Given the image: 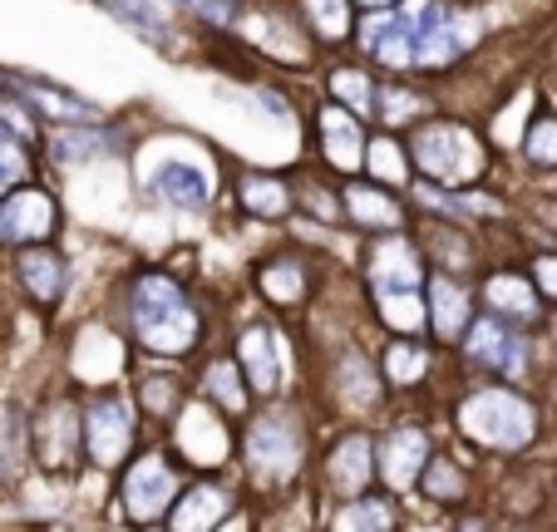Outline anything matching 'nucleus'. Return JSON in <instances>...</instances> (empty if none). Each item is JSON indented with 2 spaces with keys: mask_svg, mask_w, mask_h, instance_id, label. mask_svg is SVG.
I'll list each match as a JSON object with an SVG mask.
<instances>
[{
  "mask_svg": "<svg viewBox=\"0 0 557 532\" xmlns=\"http://www.w3.org/2000/svg\"><path fill=\"white\" fill-rule=\"evenodd\" d=\"M134 325L144 335L148 350H188L193 335H198V316L183 301V292L169 282V276H144L134 292Z\"/></svg>",
  "mask_w": 557,
  "mask_h": 532,
  "instance_id": "f257e3e1",
  "label": "nucleus"
},
{
  "mask_svg": "<svg viewBox=\"0 0 557 532\" xmlns=\"http://www.w3.org/2000/svg\"><path fill=\"white\" fill-rule=\"evenodd\" d=\"M463 434L479 438V444H494V449H518L533 438V409L518 395H504V389H484L463 405Z\"/></svg>",
  "mask_w": 557,
  "mask_h": 532,
  "instance_id": "f03ea898",
  "label": "nucleus"
},
{
  "mask_svg": "<svg viewBox=\"0 0 557 532\" xmlns=\"http://www.w3.org/2000/svg\"><path fill=\"white\" fill-rule=\"evenodd\" d=\"M414 158H420V168L430 177H440V183H469V177L479 173V163H484V158H479V144L454 124L424 128L420 144H414Z\"/></svg>",
  "mask_w": 557,
  "mask_h": 532,
  "instance_id": "7ed1b4c3",
  "label": "nucleus"
},
{
  "mask_svg": "<svg viewBox=\"0 0 557 532\" xmlns=\"http://www.w3.org/2000/svg\"><path fill=\"white\" fill-rule=\"evenodd\" d=\"M424 11H430V0H410L405 11L366 21V30H360L366 50H375L385 64H410L414 60V30H420V15Z\"/></svg>",
  "mask_w": 557,
  "mask_h": 532,
  "instance_id": "20e7f679",
  "label": "nucleus"
},
{
  "mask_svg": "<svg viewBox=\"0 0 557 532\" xmlns=\"http://www.w3.org/2000/svg\"><path fill=\"white\" fill-rule=\"evenodd\" d=\"M134 438V415H128L124 399H99L95 409L85 415V444H89V459L95 463H119Z\"/></svg>",
  "mask_w": 557,
  "mask_h": 532,
  "instance_id": "39448f33",
  "label": "nucleus"
},
{
  "mask_svg": "<svg viewBox=\"0 0 557 532\" xmlns=\"http://www.w3.org/2000/svg\"><path fill=\"white\" fill-rule=\"evenodd\" d=\"M54 227V202L45 193H11L0 202V242H40Z\"/></svg>",
  "mask_w": 557,
  "mask_h": 532,
  "instance_id": "423d86ee",
  "label": "nucleus"
},
{
  "mask_svg": "<svg viewBox=\"0 0 557 532\" xmlns=\"http://www.w3.org/2000/svg\"><path fill=\"white\" fill-rule=\"evenodd\" d=\"M173 473L163 469V459H144V463H134L128 469V479H124V498H128V512H134L138 522H148V518H158L163 512V503H173Z\"/></svg>",
  "mask_w": 557,
  "mask_h": 532,
  "instance_id": "0eeeda50",
  "label": "nucleus"
},
{
  "mask_svg": "<svg viewBox=\"0 0 557 532\" xmlns=\"http://www.w3.org/2000/svg\"><path fill=\"white\" fill-rule=\"evenodd\" d=\"M247 454H252V463L262 473H292L296 463V434L282 424V419H262V424L247 434Z\"/></svg>",
  "mask_w": 557,
  "mask_h": 532,
  "instance_id": "6e6552de",
  "label": "nucleus"
},
{
  "mask_svg": "<svg viewBox=\"0 0 557 532\" xmlns=\"http://www.w3.org/2000/svg\"><path fill=\"white\" fill-rule=\"evenodd\" d=\"M153 193L158 198H169L173 208H202V202H208V173L193 168V163L169 158L163 168H153Z\"/></svg>",
  "mask_w": 557,
  "mask_h": 532,
  "instance_id": "1a4fd4ad",
  "label": "nucleus"
},
{
  "mask_svg": "<svg viewBox=\"0 0 557 532\" xmlns=\"http://www.w3.org/2000/svg\"><path fill=\"white\" fill-rule=\"evenodd\" d=\"M243 366H247V375H252L257 389L282 385V345L272 341V331H247L243 335Z\"/></svg>",
  "mask_w": 557,
  "mask_h": 532,
  "instance_id": "9d476101",
  "label": "nucleus"
},
{
  "mask_svg": "<svg viewBox=\"0 0 557 532\" xmlns=\"http://www.w3.org/2000/svg\"><path fill=\"white\" fill-rule=\"evenodd\" d=\"M424 463V434L420 429H400V434H389L385 444V479L395 483V488H410L414 473H420Z\"/></svg>",
  "mask_w": 557,
  "mask_h": 532,
  "instance_id": "9b49d317",
  "label": "nucleus"
},
{
  "mask_svg": "<svg viewBox=\"0 0 557 532\" xmlns=\"http://www.w3.org/2000/svg\"><path fill=\"white\" fill-rule=\"evenodd\" d=\"M321 134H326V153L336 168H360V124L346 109H326L321 114Z\"/></svg>",
  "mask_w": 557,
  "mask_h": 532,
  "instance_id": "f8f14e48",
  "label": "nucleus"
},
{
  "mask_svg": "<svg viewBox=\"0 0 557 532\" xmlns=\"http://www.w3.org/2000/svg\"><path fill=\"white\" fill-rule=\"evenodd\" d=\"M375 282L385 286V292H405V286L420 282V267H414L410 242H385V247L375 251Z\"/></svg>",
  "mask_w": 557,
  "mask_h": 532,
  "instance_id": "ddd939ff",
  "label": "nucleus"
},
{
  "mask_svg": "<svg viewBox=\"0 0 557 532\" xmlns=\"http://www.w3.org/2000/svg\"><path fill=\"white\" fill-rule=\"evenodd\" d=\"M183 449L202 463H218L222 449H227V438H222V429L212 424L202 409H188V415H183Z\"/></svg>",
  "mask_w": 557,
  "mask_h": 532,
  "instance_id": "4468645a",
  "label": "nucleus"
},
{
  "mask_svg": "<svg viewBox=\"0 0 557 532\" xmlns=\"http://www.w3.org/2000/svg\"><path fill=\"white\" fill-rule=\"evenodd\" d=\"M469 350H473V360H484V366L518 370V350H513V341L504 335V325H498V321H479V325H473Z\"/></svg>",
  "mask_w": 557,
  "mask_h": 532,
  "instance_id": "2eb2a0df",
  "label": "nucleus"
},
{
  "mask_svg": "<svg viewBox=\"0 0 557 532\" xmlns=\"http://www.w3.org/2000/svg\"><path fill=\"white\" fill-rule=\"evenodd\" d=\"M430 301H434V331H440V335H459L463 321H469V301H463L459 286L444 282V276H434Z\"/></svg>",
  "mask_w": 557,
  "mask_h": 532,
  "instance_id": "dca6fc26",
  "label": "nucleus"
},
{
  "mask_svg": "<svg viewBox=\"0 0 557 532\" xmlns=\"http://www.w3.org/2000/svg\"><path fill=\"white\" fill-rule=\"evenodd\" d=\"M21 276H25V286H30L40 301H54L60 286H64V267H60V257H50V251H25Z\"/></svg>",
  "mask_w": 557,
  "mask_h": 532,
  "instance_id": "f3484780",
  "label": "nucleus"
},
{
  "mask_svg": "<svg viewBox=\"0 0 557 532\" xmlns=\"http://www.w3.org/2000/svg\"><path fill=\"white\" fill-rule=\"evenodd\" d=\"M331 479L341 483L346 493H360L370 479V444L366 438H346L336 449V463H331Z\"/></svg>",
  "mask_w": 557,
  "mask_h": 532,
  "instance_id": "a211bd4d",
  "label": "nucleus"
},
{
  "mask_svg": "<svg viewBox=\"0 0 557 532\" xmlns=\"http://www.w3.org/2000/svg\"><path fill=\"white\" fill-rule=\"evenodd\" d=\"M222 518V493L218 488H198L183 498V508H173V522L178 528H212Z\"/></svg>",
  "mask_w": 557,
  "mask_h": 532,
  "instance_id": "6ab92c4d",
  "label": "nucleus"
},
{
  "mask_svg": "<svg viewBox=\"0 0 557 532\" xmlns=\"http://www.w3.org/2000/svg\"><path fill=\"white\" fill-rule=\"evenodd\" d=\"M346 202L366 227H395V222H400V208H395L389 198H380V193H370V188H350Z\"/></svg>",
  "mask_w": 557,
  "mask_h": 532,
  "instance_id": "aec40b11",
  "label": "nucleus"
},
{
  "mask_svg": "<svg viewBox=\"0 0 557 532\" xmlns=\"http://www.w3.org/2000/svg\"><path fill=\"white\" fill-rule=\"evenodd\" d=\"M488 301H494L498 311H508V316H533L537 311L533 286L518 282V276H494V282H488Z\"/></svg>",
  "mask_w": 557,
  "mask_h": 532,
  "instance_id": "412c9836",
  "label": "nucleus"
},
{
  "mask_svg": "<svg viewBox=\"0 0 557 532\" xmlns=\"http://www.w3.org/2000/svg\"><path fill=\"white\" fill-rule=\"evenodd\" d=\"M243 208L247 212H282L286 208V188L276 177H247L243 183Z\"/></svg>",
  "mask_w": 557,
  "mask_h": 532,
  "instance_id": "4be33fe9",
  "label": "nucleus"
},
{
  "mask_svg": "<svg viewBox=\"0 0 557 532\" xmlns=\"http://www.w3.org/2000/svg\"><path fill=\"white\" fill-rule=\"evenodd\" d=\"M366 158H370V173L385 177V183H400V177H405V153L389 144V138H375Z\"/></svg>",
  "mask_w": 557,
  "mask_h": 532,
  "instance_id": "5701e85b",
  "label": "nucleus"
},
{
  "mask_svg": "<svg viewBox=\"0 0 557 532\" xmlns=\"http://www.w3.org/2000/svg\"><path fill=\"white\" fill-rule=\"evenodd\" d=\"M262 292L272 296V301H296V296H301V272H296L292 261L267 267V272H262Z\"/></svg>",
  "mask_w": 557,
  "mask_h": 532,
  "instance_id": "b1692460",
  "label": "nucleus"
},
{
  "mask_svg": "<svg viewBox=\"0 0 557 532\" xmlns=\"http://www.w3.org/2000/svg\"><path fill=\"white\" fill-rule=\"evenodd\" d=\"M385 321L400 325V331H414V325H420V301H414L410 286H405V292H385Z\"/></svg>",
  "mask_w": 557,
  "mask_h": 532,
  "instance_id": "393cba45",
  "label": "nucleus"
},
{
  "mask_svg": "<svg viewBox=\"0 0 557 532\" xmlns=\"http://www.w3.org/2000/svg\"><path fill=\"white\" fill-rule=\"evenodd\" d=\"M311 21L321 25V30H326L331 40H341V35L350 30V21H346V0H311Z\"/></svg>",
  "mask_w": 557,
  "mask_h": 532,
  "instance_id": "a878e982",
  "label": "nucleus"
},
{
  "mask_svg": "<svg viewBox=\"0 0 557 532\" xmlns=\"http://www.w3.org/2000/svg\"><path fill=\"white\" fill-rule=\"evenodd\" d=\"M385 366H389V375L400 380V385H410V380H420V375H424V355L414 350V345H395Z\"/></svg>",
  "mask_w": 557,
  "mask_h": 532,
  "instance_id": "bb28decb",
  "label": "nucleus"
},
{
  "mask_svg": "<svg viewBox=\"0 0 557 532\" xmlns=\"http://www.w3.org/2000/svg\"><path fill=\"white\" fill-rule=\"evenodd\" d=\"M119 15H128V21H138L144 30H163V5L158 0H109Z\"/></svg>",
  "mask_w": 557,
  "mask_h": 532,
  "instance_id": "cd10ccee",
  "label": "nucleus"
},
{
  "mask_svg": "<svg viewBox=\"0 0 557 532\" xmlns=\"http://www.w3.org/2000/svg\"><path fill=\"white\" fill-rule=\"evenodd\" d=\"M528 158H533V163H557V119H543V124L528 134Z\"/></svg>",
  "mask_w": 557,
  "mask_h": 532,
  "instance_id": "c85d7f7f",
  "label": "nucleus"
},
{
  "mask_svg": "<svg viewBox=\"0 0 557 532\" xmlns=\"http://www.w3.org/2000/svg\"><path fill=\"white\" fill-rule=\"evenodd\" d=\"M208 385H212V395H218L227 409H243V389H237V370H232V366H212L208 370Z\"/></svg>",
  "mask_w": 557,
  "mask_h": 532,
  "instance_id": "c756f323",
  "label": "nucleus"
},
{
  "mask_svg": "<svg viewBox=\"0 0 557 532\" xmlns=\"http://www.w3.org/2000/svg\"><path fill=\"white\" fill-rule=\"evenodd\" d=\"M424 488H430V498H459L463 479L449 469V463H430V473H424Z\"/></svg>",
  "mask_w": 557,
  "mask_h": 532,
  "instance_id": "7c9ffc66",
  "label": "nucleus"
},
{
  "mask_svg": "<svg viewBox=\"0 0 557 532\" xmlns=\"http://www.w3.org/2000/svg\"><path fill=\"white\" fill-rule=\"evenodd\" d=\"M331 89H336L350 109H360V114L370 109V84L360 79V74H336V79H331Z\"/></svg>",
  "mask_w": 557,
  "mask_h": 532,
  "instance_id": "2f4dec72",
  "label": "nucleus"
},
{
  "mask_svg": "<svg viewBox=\"0 0 557 532\" xmlns=\"http://www.w3.org/2000/svg\"><path fill=\"white\" fill-rule=\"evenodd\" d=\"M25 173V158H21V148H15V138H5L0 134V188L5 183H15V177Z\"/></svg>",
  "mask_w": 557,
  "mask_h": 532,
  "instance_id": "473e14b6",
  "label": "nucleus"
},
{
  "mask_svg": "<svg viewBox=\"0 0 557 532\" xmlns=\"http://www.w3.org/2000/svg\"><path fill=\"white\" fill-rule=\"evenodd\" d=\"M389 512L385 508H346L341 512V528H389Z\"/></svg>",
  "mask_w": 557,
  "mask_h": 532,
  "instance_id": "72a5a7b5",
  "label": "nucleus"
},
{
  "mask_svg": "<svg viewBox=\"0 0 557 532\" xmlns=\"http://www.w3.org/2000/svg\"><path fill=\"white\" fill-rule=\"evenodd\" d=\"M99 138L95 134H60L54 138V148H60V158H79V153H95Z\"/></svg>",
  "mask_w": 557,
  "mask_h": 532,
  "instance_id": "f704fd0d",
  "label": "nucleus"
},
{
  "mask_svg": "<svg viewBox=\"0 0 557 532\" xmlns=\"http://www.w3.org/2000/svg\"><path fill=\"white\" fill-rule=\"evenodd\" d=\"M385 114L389 119H410L414 114V109H420V99H414V95H400V89H395V95H385Z\"/></svg>",
  "mask_w": 557,
  "mask_h": 532,
  "instance_id": "c9c22d12",
  "label": "nucleus"
},
{
  "mask_svg": "<svg viewBox=\"0 0 557 532\" xmlns=\"http://www.w3.org/2000/svg\"><path fill=\"white\" fill-rule=\"evenodd\" d=\"M148 405H153V409H173V385L153 380V385H148Z\"/></svg>",
  "mask_w": 557,
  "mask_h": 532,
  "instance_id": "e433bc0d",
  "label": "nucleus"
},
{
  "mask_svg": "<svg viewBox=\"0 0 557 532\" xmlns=\"http://www.w3.org/2000/svg\"><path fill=\"white\" fill-rule=\"evenodd\" d=\"M537 282H543L547 292L557 296V257H543V261H537Z\"/></svg>",
  "mask_w": 557,
  "mask_h": 532,
  "instance_id": "4c0bfd02",
  "label": "nucleus"
},
{
  "mask_svg": "<svg viewBox=\"0 0 557 532\" xmlns=\"http://www.w3.org/2000/svg\"><path fill=\"white\" fill-rule=\"evenodd\" d=\"M366 5H389V0H366Z\"/></svg>",
  "mask_w": 557,
  "mask_h": 532,
  "instance_id": "58836bf2",
  "label": "nucleus"
}]
</instances>
